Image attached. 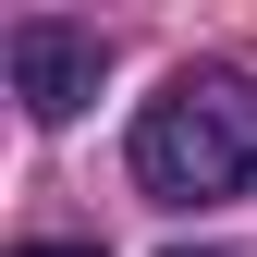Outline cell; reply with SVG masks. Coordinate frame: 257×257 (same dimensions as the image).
Wrapping results in <instances>:
<instances>
[{
	"mask_svg": "<svg viewBox=\"0 0 257 257\" xmlns=\"http://www.w3.org/2000/svg\"><path fill=\"white\" fill-rule=\"evenodd\" d=\"M257 184V86L245 74H172L135 110V196L159 208H220Z\"/></svg>",
	"mask_w": 257,
	"mask_h": 257,
	"instance_id": "cell-1",
	"label": "cell"
},
{
	"mask_svg": "<svg viewBox=\"0 0 257 257\" xmlns=\"http://www.w3.org/2000/svg\"><path fill=\"white\" fill-rule=\"evenodd\" d=\"M13 98L37 110V122H74L86 98H98V37L86 25H13Z\"/></svg>",
	"mask_w": 257,
	"mask_h": 257,
	"instance_id": "cell-2",
	"label": "cell"
},
{
	"mask_svg": "<svg viewBox=\"0 0 257 257\" xmlns=\"http://www.w3.org/2000/svg\"><path fill=\"white\" fill-rule=\"evenodd\" d=\"M25 257H98V245H25Z\"/></svg>",
	"mask_w": 257,
	"mask_h": 257,
	"instance_id": "cell-3",
	"label": "cell"
},
{
	"mask_svg": "<svg viewBox=\"0 0 257 257\" xmlns=\"http://www.w3.org/2000/svg\"><path fill=\"white\" fill-rule=\"evenodd\" d=\"M172 257H220V245H172Z\"/></svg>",
	"mask_w": 257,
	"mask_h": 257,
	"instance_id": "cell-4",
	"label": "cell"
}]
</instances>
